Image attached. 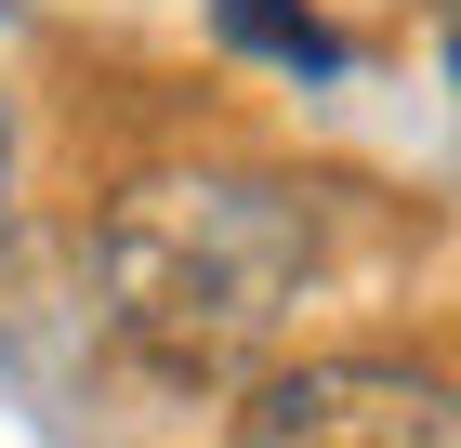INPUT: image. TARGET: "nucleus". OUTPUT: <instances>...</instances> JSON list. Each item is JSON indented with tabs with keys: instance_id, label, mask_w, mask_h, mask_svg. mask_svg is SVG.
Returning a JSON list of instances; mask_svg holds the SVG:
<instances>
[{
	"instance_id": "3",
	"label": "nucleus",
	"mask_w": 461,
	"mask_h": 448,
	"mask_svg": "<svg viewBox=\"0 0 461 448\" xmlns=\"http://www.w3.org/2000/svg\"><path fill=\"white\" fill-rule=\"evenodd\" d=\"M212 27L238 40V53H264L277 79H343V27L303 14V0H212Z\"/></svg>"
},
{
	"instance_id": "1",
	"label": "nucleus",
	"mask_w": 461,
	"mask_h": 448,
	"mask_svg": "<svg viewBox=\"0 0 461 448\" xmlns=\"http://www.w3.org/2000/svg\"><path fill=\"white\" fill-rule=\"evenodd\" d=\"M106 330L172 382H224L317 290V198L277 172H145L93 224Z\"/></svg>"
},
{
	"instance_id": "2",
	"label": "nucleus",
	"mask_w": 461,
	"mask_h": 448,
	"mask_svg": "<svg viewBox=\"0 0 461 448\" xmlns=\"http://www.w3.org/2000/svg\"><path fill=\"white\" fill-rule=\"evenodd\" d=\"M238 448H461V382L409 356H303L238 409Z\"/></svg>"
},
{
	"instance_id": "4",
	"label": "nucleus",
	"mask_w": 461,
	"mask_h": 448,
	"mask_svg": "<svg viewBox=\"0 0 461 448\" xmlns=\"http://www.w3.org/2000/svg\"><path fill=\"white\" fill-rule=\"evenodd\" d=\"M0 211H14V93H0Z\"/></svg>"
}]
</instances>
